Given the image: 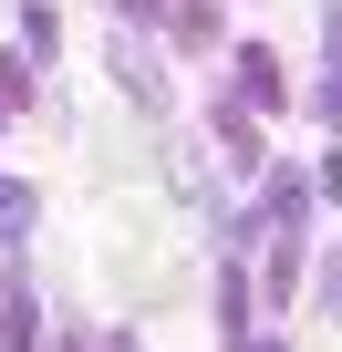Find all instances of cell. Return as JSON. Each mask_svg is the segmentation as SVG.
<instances>
[{
  "instance_id": "cell-3",
  "label": "cell",
  "mask_w": 342,
  "mask_h": 352,
  "mask_svg": "<svg viewBox=\"0 0 342 352\" xmlns=\"http://www.w3.org/2000/svg\"><path fill=\"white\" fill-rule=\"evenodd\" d=\"M32 208H42L32 187H0V239H21V228H32Z\"/></svg>"
},
{
  "instance_id": "cell-6",
  "label": "cell",
  "mask_w": 342,
  "mask_h": 352,
  "mask_svg": "<svg viewBox=\"0 0 342 352\" xmlns=\"http://www.w3.org/2000/svg\"><path fill=\"white\" fill-rule=\"evenodd\" d=\"M239 352H280V342H239Z\"/></svg>"
},
{
  "instance_id": "cell-2",
  "label": "cell",
  "mask_w": 342,
  "mask_h": 352,
  "mask_svg": "<svg viewBox=\"0 0 342 352\" xmlns=\"http://www.w3.org/2000/svg\"><path fill=\"white\" fill-rule=\"evenodd\" d=\"M239 104H249V114L280 104V63H270V52H239Z\"/></svg>"
},
{
  "instance_id": "cell-1",
  "label": "cell",
  "mask_w": 342,
  "mask_h": 352,
  "mask_svg": "<svg viewBox=\"0 0 342 352\" xmlns=\"http://www.w3.org/2000/svg\"><path fill=\"white\" fill-rule=\"evenodd\" d=\"M114 73H125V94H145V104H166V73H156V52H145L135 32L114 42Z\"/></svg>"
},
{
  "instance_id": "cell-5",
  "label": "cell",
  "mask_w": 342,
  "mask_h": 352,
  "mask_svg": "<svg viewBox=\"0 0 342 352\" xmlns=\"http://www.w3.org/2000/svg\"><path fill=\"white\" fill-rule=\"evenodd\" d=\"M114 11H156V0H114Z\"/></svg>"
},
{
  "instance_id": "cell-4",
  "label": "cell",
  "mask_w": 342,
  "mask_h": 352,
  "mask_svg": "<svg viewBox=\"0 0 342 352\" xmlns=\"http://www.w3.org/2000/svg\"><path fill=\"white\" fill-rule=\"evenodd\" d=\"M321 124H342V63H332V83H321Z\"/></svg>"
}]
</instances>
